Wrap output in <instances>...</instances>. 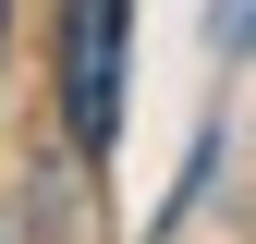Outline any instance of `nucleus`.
<instances>
[{
    "mask_svg": "<svg viewBox=\"0 0 256 244\" xmlns=\"http://www.w3.org/2000/svg\"><path fill=\"white\" fill-rule=\"evenodd\" d=\"M122 49H134V0H61V122H74V146L122 134Z\"/></svg>",
    "mask_w": 256,
    "mask_h": 244,
    "instance_id": "nucleus-1",
    "label": "nucleus"
},
{
    "mask_svg": "<svg viewBox=\"0 0 256 244\" xmlns=\"http://www.w3.org/2000/svg\"><path fill=\"white\" fill-rule=\"evenodd\" d=\"M0 24H12V0H0Z\"/></svg>",
    "mask_w": 256,
    "mask_h": 244,
    "instance_id": "nucleus-3",
    "label": "nucleus"
},
{
    "mask_svg": "<svg viewBox=\"0 0 256 244\" xmlns=\"http://www.w3.org/2000/svg\"><path fill=\"white\" fill-rule=\"evenodd\" d=\"M208 37L232 49V61H256V0H208Z\"/></svg>",
    "mask_w": 256,
    "mask_h": 244,
    "instance_id": "nucleus-2",
    "label": "nucleus"
}]
</instances>
